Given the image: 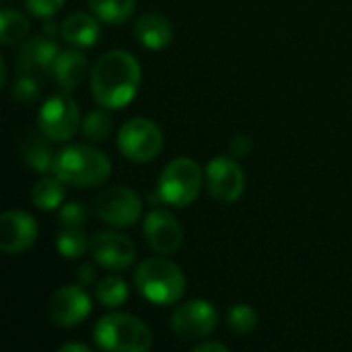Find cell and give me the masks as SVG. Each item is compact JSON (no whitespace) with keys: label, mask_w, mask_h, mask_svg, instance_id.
<instances>
[{"label":"cell","mask_w":352,"mask_h":352,"mask_svg":"<svg viewBox=\"0 0 352 352\" xmlns=\"http://www.w3.org/2000/svg\"><path fill=\"white\" fill-rule=\"evenodd\" d=\"M140 64L126 50L103 54L91 70V91L95 101L105 109L126 107L138 93Z\"/></svg>","instance_id":"6da1fadb"},{"label":"cell","mask_w":352,"mask_h":352,"mask_svg":"<svg viewBox=\"0 0 352 352\" xmlns=\"http://www.w3.org/2000/svg\"><path fill=\"white\" fill-rule=\"evenodd\" d=\"M52 171L68 186L95 188L109 177L111 161L99 148L89 144H70L56 155Z\"/></svg>","instance_id":"7a4b0ae2"},{"label":"cell","mask_w":352,"mask_h":352,"mask_svg":"<svg viewBox=\"0 0 352 352\" xmlns=\"http://www.w3.org/2000/svg\"><path fill=\"white\" fill-rule=\"evenodd\" d=\"M138 293L155 305H173L186 293V276L182 268L167 258L144 260L134 276Z\"/></svg>","instance_id":"3957f363"},{"label":"cell","mask_w":352,"mask_h":352,"mask_svg":"<svg viewBox=\"0 0 352 352\" xmlns=\"http://www.w3.org/2000/svg\"><path fill=\"white\" fill-rule=\"evenodd\" d=\"M95 344L109 352H144L153 346L151 330L134 316L109 314L95 324Z\"/></svg>","instance_id":"277c9868"},{"label":"cell","mask_w":352,"mask_h":352,"mask_svg":"<svg viewBox=\"0 0 352 352\" xmlns=\"http://www.w3.org/2000/svg\"><path fill=\"white\" fill-rule=\"evenodd\" d=\"M202 188V169L196 161L188 157L173 159L159 177V194L163 202L184 208L190 206Z\"/></svg>","instance_id":"5b68a950"},{"label":"cell","mask_w":352,"mask_h":352,"mask_svg":"<svg viewBox=\"0 0 352 352\" xmlns=\"http://www.w3.org/2000/svg\"><path fill=\"white\" fill-rule=\"evenodd\" d=\"M37 126L43 136H47L52 142H64L70 140L78 128H80V113L74 103V99L64 93L52 95L39 109Z\"/></svg>","instance_id":"8992f818"},{"label":"cell","mask_w":352,"mask_h":352,"mask_svg":"<svg viewBox=\"0 0 352 352\" xmlns=\"http://www.w3.org/2000/svg\"><path fill=\"white\" fill-rule=\"evenodd\" d=\"M118 146L128 161L148 163L159 157L163 148V134L155 122L144 118H134L120 128Z\"/></svg>","instance_id":"52a82bcc"},{"label":"cell","mask_w":352,"mask_h":352,"mask_svg":"<svg viewBox=\"0 0 352 352\" xmlns=\"http://www.w3.org/2000/svg\"><path fill=\"white\" fill-rule=\"evenodd\" d=\"M95 212L105 225L132 227L142 214V202L136 192L124 186L105 188L95 198Z\"/></svg>","instance_id":"ba28073f"},{"label":"cell","mask_w":352,"mask_h":352,"mask_svg":"<svg viewBox=\"0 0 352 352\" xmlns=\"http://www.w3.org/2000/svg\"><path fill=\"white\" fill-rule=\"evenodd\" d=\"M217 324H219V314L204 299H194L184 303L182 307L175 309L171 318V328L175 336L182 340L206 338L217 328Z\"/></svg>","instance_id":"9c48e42d"},{"label":"cell","mask_w":352,"mask_h":352,"mask_svg":"<svg viewBox=\"0 0 352 352\" xmlns=\"http://www.w3.org/2000/svg\"><path fill=\"white\" fill-rule=\"evenodd\" d=\"M243 186L245 177L235 159L217 157L206 165V188L214 200L231 204L241 198Z\"/></svg>","instance_id":"30bf717a"},{"label":"cell","mask_w":352,"mask_h":352,"mask_svg":"<svg viewBox=\"0 0 352 352\" xmlns=\"http://www.w3.org/2000/svg\"><path fill=\"white\" fill-rule=\"evenodd\" d=\"M50 320L60 328H74L87 320L91 314V297L82 287H62L58 289L47 303Z\"/></svg>","instance_id":"8fae6325"},{"label":"cell","mask_w":352,"mask_h":352,"mask_svg":"<svg viewBox=\"0 0 352 352\" xmlns=\"http://www.w3.org/2000/svg\"><path fill=\"white\" fill-rule=\"evenodd\" d=\"M144 239L161 256L175 254L184 243V229L177 219L167 210H151L144 217Z\"/></svg>","instance_id":"7c38bea8"},{"label":"cell","mask_w":352,"mask_h":352,"mask_svg":"<svg viewBox=\"0 0 352 352\" xmlns=\"http://www.w3.org/2000/svg\"><path fill=\"white\" fill-rule=\"evenodd\" d=\"M91 254L95 262L107 270H126L136 258L134 243L116 231H101L91 239Z\"/></svg>","instance_id":"4fadbf2b"},{"label":"cell","mask_w":352,"mask_h":352,"mask_svg":"<svg viewBox=\"0 0 352 352\" xmlns=\"http://www.w3.org/2000/svg\"><path fill=\"white\" fill-rule=\"evenodd\" d=\"M37 239V223L25 210H6L0 217V250L8 256L27 252Z\"/></svg>","instance_id":"5bb4252c"},{"label":"cell","mask_w":352,"mask_h":352,"mask_svg":"<svg viewBox=\"0 0 352 352\" xmlns=\"http://www.w3.org/2000/svg\"><path fill=\"white\" fill-rule=\"evenodd\" d=\"M58 45L56 41H52V37H31L27 39L16 56V66L21 72H29V74H43L47 70H52L56 56H58Z\"/></svg>","instance_id":"9a60e30c"},{"label":"cell","mask_w":352,"mask_h":352,"mask_svg":"<svg viewBox=\"0 0 352 352\" xmlns=\"http://www.w3.org/2000/svg\"><path fill=\"white\" fill-rule=\"evenodd\" d=\"M60 33L66 39V43L74 47H91L97 43L101 29H99L97 16H91L87 12H74L62 21Z\"/></svg>","instance_id":"2e32d148"},{"label":"cell","mask_w":352,"mask_h":352,"mask_svg":"<svg viewBox=\"0 0 352 352\" xmlns=\"http://www.w3.org/2000/svg\"><path fill=\"white\" fill-rule=\"evenodd\" d=\"M87 58L78 52V50H66V52H60L56 56V62L52 66V72H54V78L56 82L64 89V91H74L85 74H87Z\"/></svg>","instance_id":"e0dca14e"},{"label":"cell","mask_w":352,"mask_h":352,"mask_svg":"<svg viewBox=\"0 0 352 352\" xmlns=\"http://www.w3.org/2000/svg\"><path fill=\"white\" fill-rule=\"evenodd\" d=\"M134 33H136V39L148 50H163L173 39L171 23L165 16L155 14V12L142 14L134 25Z\"/></svg>","instance_id":"ac0fdd59"},{"label":"cell","mask_w":352,"mask_h":352,"mask_svg":"<svg viewBox=\"0 0 352 352\" xmlns=\"http://www.w3.org/2000/svg\"><path fill=\"white\" fill-rule=\"evenodd\" d=\"M50 138L47 136H37V134H29L23 142H21V157L23 161L35 171V173H47L50 169H54V159L56 155L50 148Z\"/></svg>","instance_id":"d6986e66"},{"label":"cell","mask_w":352,"mask_h":352,"mask_svg":"<svg viewBox=\"0 0 352 352\" xmlns=\"http://www.w3.org/2000/svg\"><path fill=\"white\" fill-rule=\"evenodd\" d=\"M89 6L99 21L109 25H122L132 16L136 0H89Z\"/></svg>","instance_id":"ffe728a7"},{"label":"cell","mask_w":352,"mask_h":352,"mask_svg":"<svg viewBox=\"0 0 352 352\" xmlns=\"http://www.w3.org/2000/svg\"><path fill=\"white\" fill-rule=\"evenodd\" d=\"M31 200L39 210H54L64 200V182L60 177H41L31 192Z\"/></svg>","instance_id":"44dd1931"},{"label":"cell","mask_w":352,"mask_h":352,"mask_svg":"<svg viewBox=\"0 0 352 352\" xmlns=\"http://www.w3.org/2000/svg\"><path fill=\"white\" fill-rule=\"evenodd\" d=\"M29 33V21L19 10L4 8L0 12V39L4 45L21 43Z\"/></svg>","instance_id":"7402d4cb"},{"label":"cell","mask_w":352,"mask_h":352,"mask_svg":"<svg viewBox=\"0 0 352 352\" xmlns=\"http://www.w3.org/2000/svg\"><path fill=\"white\" fill-rule=\"evenodd\" d=\"M95 297L105 307H120L128 299V285L116 274L103 276L95 287Z\"/></svg>","instance_id":"603a6c76"},{"label":"cell","mask_w":352,"mask_h":352,"mask_svg":"<svg viewBox=\"0 0 352 352\" xmlns=\"http://www.w3.org/2000/svg\"><path fill=\"white\" fill-rule=\"evenodd\" d=\"M56 248L62 258L74 260L80 258L87 248H91V243L87 241V235L80 231V227H62L56 239Z\"/></svg>","instance_id":"cb8c5ba5"},{"label":"cell","mask_w":352,"mask_h":352,"mask_svg":"<svg viewBox=\"0 0 352 352\" xmlns=\"http://www.w3.org/2000/svg\"><path fill=\"white\" fill-rule=\"evenodd\" d=\"M227 326L229 330H233L235 334L243 336L256 330L258 326V314L252 305L248 303H237L229 309L227 314Z\"/></svg>","instance_id":"d4e9b609"},{"label":"cell","mask_w":352,"mask_h":352,"mask_svg":"<svg viewBox=\"0 0 352 352\" xmlns=\"http://www.w3.org/2000/svg\"><path fill=\"white\" fill-rule=\"evenodd\" d=\"M82 132L89 140L101 142L111 132V118L103 109H95V111L87 113V118L82 120Z\"/></svg>","instance_id":"484cf974"},{"label":"cell","mask_w":352,"mask_h":352,"mask_svg":"<svg viewBox=\"0 0 352 352\" xmlns=\"http://www.w3.org/2000/svg\"><path fill=\"white\" fill-rule=\"evenodd\" d=\"M39 80L35 74H29V72H21V76L14 78L12 82V89H10V95L14 101L27 105V103H33L37 97H39Z\"/></svg>","instance_id":"4316f807"},{"label":"cell","mask_w":352,"mask_h":352,"mask_svg":"<svg viewBox=\"0 0 352 352\" xmlns=\"http://www.w3.org/2000/svg\"><path fill=\"white\" fill-rule=\"evenodd\" d=\"M58 221L60 227H82L87 221V208L80 202H68L60 208Z\"/></svg>","instance_id":"83f0119b"},{"label":"cell","mask_w":352,"mask_h":352,"mask_svg":"<svg viewBox=\"0 0 352 352\" xmlns=\"http://www.w3.org/2000/svg\"><path fill=\"white\" fill-rule=\"evenodd\" d=\"M64 2L66 0H25L29 12H33L35 16H41V19L54 16L64 6Z\"/></svg>","instance_id":"f1b7e54d"},{"label":"cell","mask_w":352,"mask_h":352,"mask_svg":"<svg viewBox=\"0 0 352 352\" xmlns=\"http://www.w3.org/2000/svg\"><path fill=\"white\" fill-rule=\"evenodd\" d=\"M229 151H231V155H233L235 159H243V157H248V155H250V151H252V140H250V136H245V134H237V136L231 140Z\"/></svg>","instance_id":"f546056e"},{"label":"cell","mask_w":352,"mask_h":352,"mask_svg":"<svg viewBox=\"0 0 352 352\" xmlns=\"http://www.w3.org/2000/svg\"><path fill=\"white\" fill-rule=\"evenodd\" d=\"M95 276H97V272H95V268H93L91 264H82V266L76 270V278H78V283H80L82 287L95 283Z\"/></svg>","instance_id":"4dcf8cb0"},{"label":"cell","mask_w":352,"mask_h":352,"mask_svg":"<svg viewBox=\"0 0 352 352\" xmlns=\"http://www.w3.org/2000/svg\"><path fill=\"white\" fill-rule=\"evenodd\" d=\"M194 352H227V346L221 342H204V344H198Z\"/></svg>","instance_id":"1f68e13d"},{"label":"cell","mask_w":352,"mask_h":352,"mask_svg":"<svg viewBox=\"0 0 352 352\" xmlns=\"http://www.w3.org/2000/svg\"><path fill=\"white\" fill-rule=\"evenodd\" d=\"M58 352H91L89 346H85V344H76V342H72V344H62Z\"/></svg>","instance_id":"d6a6232c"}]
</instances>
